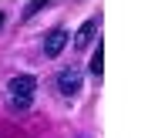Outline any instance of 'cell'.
<instances>
[{
	"instance_id": "obj_4",
	"label": "cell",
	"mask_w": 148,
	"mask_h": 138,
	"mask_svg": "<svg viewBox=\"0 0 148 138\" xmlns=\"http://www.w3.org/2000/svg\"><path fill=\"white\" fill-rule=\"evenodd\" d=\"M94 34H98V17H88L81 24V30L74 34V51H84V47L94 41Z\"/></svg>"
},
{
	"instance_id": "obj_6",
	"label": "cell",
	"mask_w": 148,
	"mask_h": 138,
	"mask_svg": "<svg viewBox=\"0 0 148 138\" xmlns=\"http://www.w3.org/2000/svg\"><path fill=\"white\" fill-rule=\"evenodd\" d=\"M47 3H51V0H30L27 7H24V17H34L37 10H44V7H47Z\"/></svg>"
},
{
	"instance_id": "obj_2",
	"label": "cell",
	"mask_w": 148,
	"mask_h": 138,
	"mask_svg": "<svg viewBox=\"0 0 148 138\" xmlns=\"http://www.w3.org/2000/svg\"><path fill=\"white\" fill-rule=\"evenodd\" d=\"M81 88H84V78H81V71H77V67H67V71L57 74V91L64 94V98H77V94H81Z\"/></svg>"
},
{
	"instance_id": "obj_7",
	"label": "cell",
	"mask_w": 148,
	"mask_h": 138,
	"mask_svg": "<svg viewBox=\"0 0 148 138\" xmlns=\"http://www.w3.org/2000/svg\"><path fill=\"white\" fill-rule=\"evenodd\" d=\"M0 27H3V10H0Z\"/></svg>"
},
{
	"instance_id": "obj_3",
	"label": "cell",
	"mask_w": 148,
	"mask_h": 138,
	"mask_svg": "<svg viewBox=\"0 0 148 138\" xmlns=\"http://www.w3.org/2000/svg\"><path fill=\"white\" fill-rule=\"evenodd\" d=\"M67 44H71V34H67V30H61V27L51 30V34L44 37V57H57Z\"/></svg>"
},
{
	"instance_id": "obj_5",
	"label": "cell",
	"mask_w": 148,
	"mask_h": 138,
	"mask_svg": "<svg viewBox=\"0 0 148 138\" xmlns=\"http://www.w3.org/2000/svg\"><path fill=\"white\" fill-rule=\"evenodd\" d=\"M101 71H104V51L98 47V51H94V57H91V74H98V78H101Z\"/></svg>"
},
{
	"instance_id": "obj_1",
	"label": "cell",
	"mask_w": 148,
	"mask_h": 138,
	"mask_svg": "<svg viewBox=\"0 0 148 138\" xmlns=\"http://www.w3.org/2000/svg\"><path fill=\"white\" fill-rule=\"evenodd\" d=\"M34 74H17V78H10V98H14V108L27 111L34 104Z\"/></svg>"
}]
</instances>
